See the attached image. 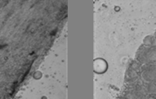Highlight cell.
<instances>
[{"label":"cell","instance_id":"52a82bcc","mask_svg":"<svg viewBox=\"0 0 156 99\" xmlns=\"http://www.w3.org/2000/svg\"><path fill=\"white\" fill-rule=\"evenodd\" d=\"M145 88L147 94H156V82L145 83Z\"/></svg>","mask_w":156,"mask_h":99},{"label":"cell","instance_id":"5b68a950","mask_svg":"<svg viewBox=\"0 0 156 99\" xmlns=\"http://www.w3.org/2000/svg\"><path fill=\"white\" fill-rule=\"evenodd\" d=\"M120 96H122L125 99H136L133 90L129 85H126V86L122 90V93Z\"/></svg>","mask_w":156,"mask_h":99},{"label":"cell","instance_id":"9c48e42d","mask_svg":"<svg viewBox=\"0 0 156 99\" xmlns=\"http://www.w3.org/2000/svg\"><path fill=\"white\" fill-rule=\"evenodd\" d=\"M117 99H125V98H124V97H123L122 96H119V97H118Z\"/></svg>","mask_w":156,"mask_h":99},{"label":"cell","instance_id":"277c9868","mask_svg":"<svg viewBox=\"0 0 156 99\" xmlns=\"http://www.w3.org/2000/svg\"><path fill=\"white\" fill-rule=\"evenodd\" d=\"M130 86L134 91V94L136 99H146L147 97V90L145 88V82L140 79L139 80L135 82L133 84H130Z\"/></svg>","mask_w":156,"mask_h":99},{"label":"cell","instance_id":"ba28073f","mask_svg":"<svg viewBox=\"0 0 156 99\" xmlns=\"http://www.w3.org/2000/svg\"><path fill=\"white\" fill-rule=\"evenodd\" d=\"M146 99H156V94H147Z\"/></svg>","mask_w":156,"mask_h":99},{"label":"cell","instance_id":"30bf717a","mask_svg":"<svg viewBox=\"0 0 156 99\" xmlns=\"http://www.w3.org/2000/svg\"><path fill=\"white\" fill-rule=\"evenodd\" d=\"M154 37H155L156 39V30H155V32H154Z\"/></svg>","mask_w":156,"mask_h":99},{"label":"cell","instance_id":"3957f363","mask_svg":"<svg viewBox=\"0 0 156 99\" xmlns=\"http://www.w3.org/2000/svg\"><path fill=\"white\" fill-rule=\"evenodd\" d=\"M141 79L145 83L156 82V64L142 65L141 69Z\"/></svg>","mask_w":156,"mask_h":99},{"label":"cell","instance_id":"6da1fadb","mask_svg":"<svg viewBox=\"0 0 156 99\" xmlns=\"http://www.w3.org/2000/svg\"><path fill=\"white\" fill-rule=\"evenodd\" d=\"M135 60L142 65L156 64V47H146L142 44L136 53Z\"/></svg>","mask_w":156,"mask_h":99},{"label":"cell","instance_id":"7a4b0ae2","mask_svg":"<svg viewBox=\"0 0 156 99\" xmlns=\"http://www.w3.org/2000/svg\"><path fill=\"white\" fill-rule=\"evenodd\" d=\"M142 65L136 60L130 61L124 72V83L130 85L141 79V69Z\"/></svg>","mask_w":156,"mask_h":99},{"label":"cell","instance_id":"8992f818","mask_svg":"<svg viewBox=\"0 0 156 99\" xmlns=\"http://www.w3.org/2000/svg\"><path fill=\"white\" fill-rule=\"evenodd\" d=\"M142 44L146 47H156V39L154 35H148L143 39Z\"/></svg>","mask_w":156,"mask_h":99}]
</instances>
